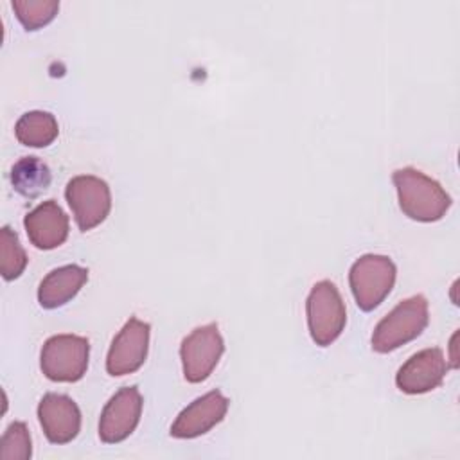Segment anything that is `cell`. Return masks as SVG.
Listing matches in <instances>:
<instances>
[{"label":"cell","instance_id":"cell-1","mask_svg":"<svg viewBox=\"0 0 460 460\" xmlns=\"http://www.w3.org/2000/svg\"><path fill=\"white\" fill-rule=\"evenodd\" d=\"M392 181L397 189L399 207L410 219L420 223L438 221L451 207V198L442 185L419 169H397L392 174Z\"/></svg>","mask_w":460,"mask_h":460},{"label":"cell","instance_id":"cell-2","mask_svg":"<svg viewBox=\"0 0 460 460\" xmlns=\"http://www.w3.org/2000/svg\"><path fill=\"white\" fill-rule=\"evenodd\" d=\"M428 318V300L422 295H413L399 302L376 325L370 340L372 350L386 354L415 340L426 329Z\"/></svg>","mask_w":460,"mask_h":460},{"label":"cell","instance_id":"cell-3","mask_svg":"<svg viewBox=\"0 0 460 460\" xmlns=\"http://www.w3.org/2000/svg\"><path fill=\"white\" fill-rule=\"evenodd\" d=\"M90 341L77 334L50 336L40 354V367L45 377L56 383H75L88 368Z\"/></svg>","mask_w":460,"mask_h":460},{"label":"cell","instance_id":"cell-4","mask_svg":"<svg viewBox=\"0 0 460 460\" xmlns=\"http://www.w3.org/2000/svg\"><path fill=\"white\" fill-rule=\"evenodd\" d=\"M395 264L386 255L367 253L359 257L349 271V284L361 311L376 309L395 284Z\"/></svg>","mask_w":460,"mask_h":460},{"label":"cell","instance_id":"cell-5","mask_svg":"<svg viewBox=\"0 0 460 460\" xmlns=\"http://www.w3.org/2000/svg\"><path fill=\"white\" fill-rule=\"evenodd\" d=\"M305 311L311 338L320 347L331 345L345 329V304L331 280H320L311 288Z\"/></svg>","mask_w":460,"mask_h":460},{"label":"cell","instance_id":"cell-6","mask_svg":"<svg viewBox=\"0 0 460 460\" xmlns=\"http://www.w3.org/2000/svg\"><path fill=\"white\" fill-rule=\"evenodd\" d=\"M65 198L79 230L88 232L101 225L111 208V192L104 180L81 174L66 183Z\"/></svg>","mask_w":460,"mask_h":460},{"label":"cell","instance_id":"cell-7","mask_svg":"<svg viewBox=\"0 0 460 460\" xmlns=\"http://www.w3.org/2000/svg\"><path fill=\"white\" fill-rule=\"evenodd\" d=\"M223 350L225 341L217 323L196 327L190 334L183 338L180 345V358L185 379L189 383L205 381L216 368Z\"/></svg>","mask_w":460,"mask_h":460},{"label":"cell","instance_id":"cell-8","mask_svg":"<svg viewBox=\"0 0 460 460\" xmlns=\"http://www.w3.org/2000/svg\"><path fill=\"white\" fill-rule=\"evenodd\" d=\"M142 395L137 386H122L106 402L99 419V438L106 444H117L128 438L142 415Z\"/></svg>","mask_w":460,"mask_h":460},{"label":"cell","instance_id":"cell-9","mask_svg":"<svg viewBox=\"0 0 460 460\" xmlns=\"http://www.w3.org/2000/svg\"><path fill=\"white\" fill-rule=\"evenodd\" d=\"M149 323L135 316L124 323L108 350L106 370L110 376H126L144 365L149 347Z\"/></svg>","mask_w":460,"mask_h":460},{"label":"cell","instance_id":"cell-10","mask_svg":"<svg viewBox=\"0 0 460 460\" xmlns=\"http://www.w3.org/2000/svg\"><path fill=\"white\" fill-rule=\"evenodd\" d=\"M447 374V361L438 347L419 350L402 363L395 374V385L404 394H426L440 386Z\"/></svg>","mask_w":460,"mask_h":460},{"label":"cell","instance_id":"cell-11","mask_svg":"<svg viewBox=\"0 0 460 460\" xmlns=\"http://www.w3.org/2000/svg\"><path fill=\"white\" fill-rule=\"evenodd\" d=\"M228 404L230 401L219 390H210L178 413L171 426V437L196 438L205 435L225 419Z\"/></svg>","mask_w":460,"mask_h":460},{"label":"cell","instance_id":"cell-12","mask_svg":"<svg viewBox=\"0 0 460 460\" xmlns=\"http://www.w3.org/2000/svg\"><path fill=\"white\" fill-rule=\"evenodd\" d=\"M38 419L52 444H68L81 429L79 406L63 394H45L38 404Z\"/></svg>","mask_w":460,"mask_h":460},{"label":"cell","instance_id":"cell-13","mask_svg":"<svg viewBox=\"0 0 460 460\" xmlns=\"http://www.w3.org/2000/svg\"><path fill=\"white\" fill-rule=\"evenodd\" d=\"M29 241L40 250H54L68 237V216L54 201H43L23 217Z\"/></svg>","mask_w":460,"mask_h":460},{"label":"cell","instance_id":"cell-14","mask_svg":"<svg viewBox=\"0 0 460 460\" xmlns=\"http://www.w3.org/2000/svg\"><path fill=\"white\" fill-rule=\"evenodd\" d=\"M88 280V270L66 264L52 270L38 288V302L45 309H56L74 298Z\"/></svg>","mask_w":460,"mask_h":460},{"label":"cell","instance_id":"cell-15","mask_svg":"<svg viewBox=\"0 0 460 460\" xmlns=\"http://www.w3.org/2000/svg\"><path fill=\"white\" fill-rule=\"evenodd\" d=\"M58 120L49 111H27L18 119L14 126L18 142L29 147H45L58 138Z\"/></svg>","mask_w":460,"mask_h":460},{"label":"cell","instance_id":"cell-16","mask_svg":"<svg viewBox=\"0 0 460 460\" xmlns=\"http://www.w3.org/2000/svg\"><path fill=\"white\" fill-rule=\"evenodd\" d=\"M11 183L25 198H36L50 185V169L38 156H23L11 169Z\"/></svg>","mask_w":460,"mask_h":460},{"label":"cell","instance_id":"cell-17","mask_svg":"<svg viewBox=\"0 0 460 460\" xmlns=\"http://www.w3.org/2000/svg\"><path fill=\"white\" fill-rule=\"evenodd\" d=\"M27 253L20 244L18 235L9 228L0 230V273L5 280L18 279L27 266Z\"/></svg>","mask_w":460,"mask_h":460},{"label":"cell","instance_id":"cell-18","mask_svg":"<svg viewBox=\"0 0 460 460\" xmlns=\"http://www.w3.org/2000/svg\"><path fill=\"white\" fill-rule=\"evenodd\" d=\"M16 18L27 31H36L54 20L59 9L56 0H13L11 2Z\"/></svg>","mask_w":460,"mask_h":460},{"label":"cell","instance_id":"cell-19","mask_svg":"<svg viewBox=\"0 0 460 460\" xmlns=\"http://www.w3.org/2000/svg\"><path fill=\"white\" fill-rule=\"evenodd\" d=\"M32 455L31 435L25 422L14 420L7 426L0 442L2 460H29Z\"/></svg>","mask_w":460,"mask_h":460}]
</instances>
